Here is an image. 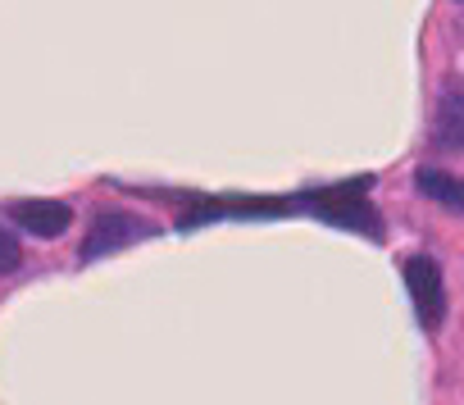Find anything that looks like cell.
I'll return each mask as SVG.
<instances>
[{
  "mask_svg": "<svg viewBox=\"0 0 464 405\" xmlns=\"http://www.w3.org/2000/svg\"><path fill=\"white\" fill-rule=\"evenodd\" d=\"M24 265V251H19V242L5 233V228H0V274H14Z\"/></svg>",
  "mask_w": 464,
  "mask_h": 405,
  "instance_id": "6",
  "label": "cell"
},
{
  "mask_svg": "<svg viewBox=\"0 0 464 405\" xmlns=\"http://www.w3.org/2000/svg\"><path fill=\"white\" fill-rule=\"evenodd\" d=\"M141 237H150V228L141 219H132V215H101L92 224L87 242H82V260H101V256H110L119 246H132Z\"/></svg>",
  "mask_w": 464,
  "mask_h": 405,
  "instance_id": "2",
  "label": "cell"
},
{
  "mask_svg": "<svg viewBox=\"0 0 464 405\" xmlns=\"http://www.w3.org/2000/svg\"><path fill=\"white\" fill-rule=\"evenodd\" d=\"M414 182H419L423 196L441 200L446 210H464V182H459V178H450V173H441V169H419Z\"/></svg>",
  "mask_w": 464,
  "mask_h": 405,
  "instance_id": "5",
  "label": "cell"
},
{
  "mask_svg": "<svg viewBox=\"0 0 464 405\" xmlns=\"http://www.w3.org/2000/svg\"><path fill=\"white\" fill-rule=\"evenodd\" d=\"M405 283H410V296H414V314H419V323H423V328H437V323H441V310H446L437 260H428V256L405 260Z\"/></svg>",
  "mask_w": 464,
  "mask_h": 405,
  "instance_id": "1",
  "label": "cell"
},
{
  "mask_svg": "<svg viewBox=\"0 0 464 405\" xmlns=\"http://www.w3.org/2000/svg\"><path fill=\"white\" fill-rule=\"evenodd\" d=\"M10 219L14 224H24L33 237H60L64 228H69V206H64V200H14V206H10Z\"/></svg>",
  "mask_w": 464,
  "mask_h": 405,
  "instance_id": "3",
  "label": "cell"
},
{
  "mask_svg": "<svg viewBox=\"0 0 464 405\" xmlns=\"http://www.w3.org/2000/svg\"><path fill=\"white\" fill-rule=\"evenodd\" d=\"M437 141L450 150H464V92L446 87L437 105Z\"/></svg>",
  "mask_w": 464,
  "mask_h": 405,
  "instance_id": "4",
  "label": "cell"
}]
</instances>
